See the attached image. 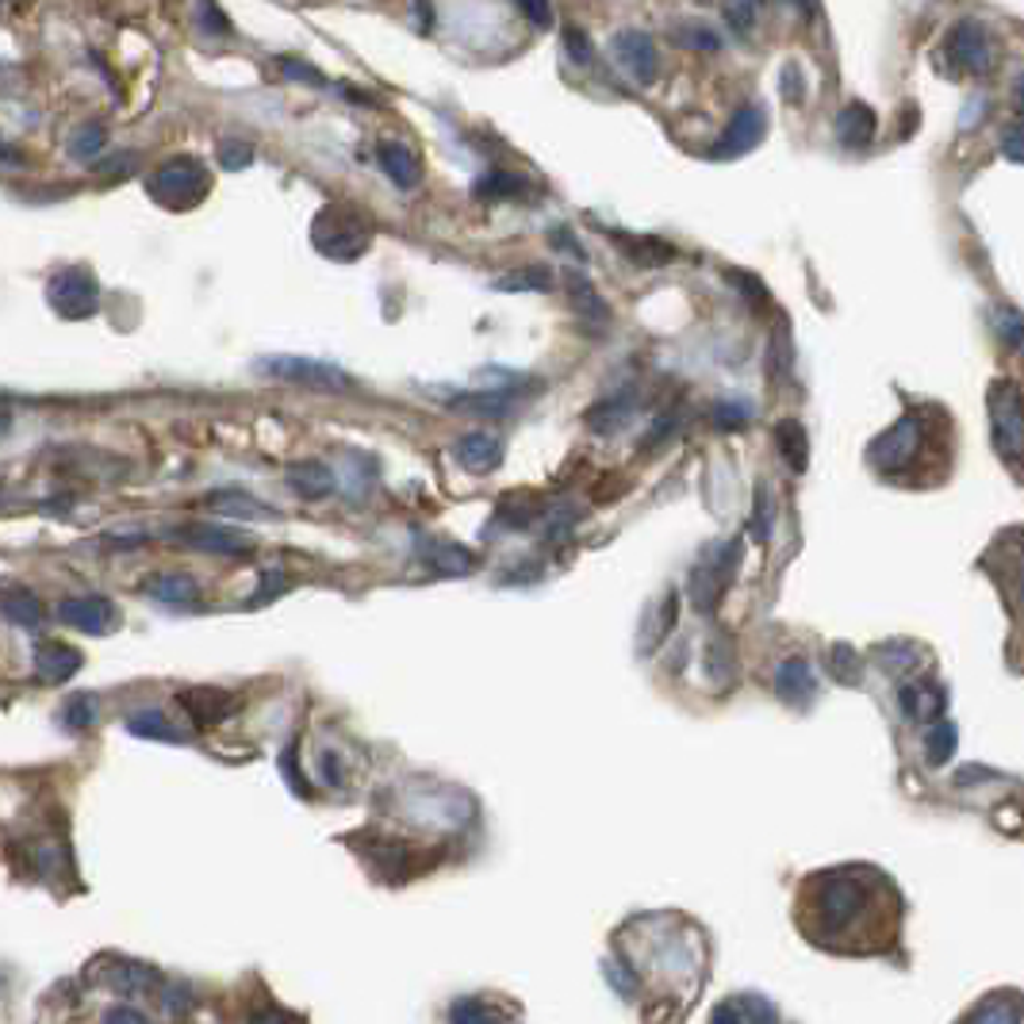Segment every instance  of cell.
<instances>
[{"instance_id":"obj_1","label":"cell","mask_w":1024,"mask_h":1024,"mask_svg":"<svg viewBox=\"0 0 1024 1024\" xmlns=\"http://www.w3.org/2000/svg\"><path fill=\"white\" fill-rule=\"evenodd\" d=\"M311 242L331 262H358L372 242V215L350 199L319 207L315 223H311Z\"/></svg>"},{"instance_id":"obj_2","label":"cell","mask_w":1024,"mask_h":1024,"mask_svg":"<svg viewBox=\"0 0 1024 1024\" xmlns=\"http://www.w3.org/2000/svg\"><path fill=\"white\" fill-rule=\"evenodd\" d=\"M146 193L154 204L169 207V212H193V207L212 193V173L193 154H181V158L162 162L158 169L146 181Z\"/></svg>"},{"instance_id":"obj_3","label":"cell","mask_w":1024,"mask_h":1024,"mask_svg":"<svg viewBox=\"0 0 1024 1024\" xmlns=\"http://www.w3.org/2000/svg\"><path fill=\"white\" fill-rule=\"evenodd\" d=\"M47 303L62 319H92L100 311V281L89 265H66L47 281Z\"/></svg>"},{"instance_id":"obj_4","label":"cell","mask_w":1024,"mask_h":1024,"mask_svg":"<svg viewBox=\"0 0 1024 1024\" xmlns=\"http://www.w3.org/2000/svg\"><path fill=\"white\" fill-rule=\"evenodd\" d=\"M991 433L1005 461L1024 465V396L1013 380L991 384Z\"/></svg>"},{"instance_id":"obj_5","label":"cell","mask_w":1024,"mask_h":1024,"mask_svg":"<svg viewBox=\"0 0 1024 1024\" xmlns=\"http://www.w3.org/2000/svg\"><path fill=\"white\" fill-rule=\"evenodd\" d=\"M257 369L265 377L289 380V384L311 388V392H345L353 384L338 364L331 361H315V358H296V353H276V358H262Z\"/></svg>"},{"instance_id":"obj_6","label":"cell","mask_w":1024,"mask_h":1024,"mask_svg":"<svg viewBox=\"0 0 1024 1024\" xmlns=\"http://www.w3.org/2000/svg\"><path fill=\"white\" fill-rule=\"evenodd\" d=\"M737 560H741V542H729L722 549H714L710 557H702L691 572V603L699 611H710V606L722 598L725 584L733 579Z\"/></svg>"},{"instance_id":"obj_7","label":"cell","mask_w":1024,"mask_h":1024,"mask_svg":"<svg viewBox=\"0 0 1024 1024\" xmlns=\"http://www.w3.org/2000/svg\"><path fill=\"white\" fill-rule=\"evenodd\" d=\"M944 58L959 69V74H991L994 66V42L986 35L983 23L975 20H959L956 28L944 39Z\"/></svg>"},{"instance_id":"obj_8","label":"cell","mask_w":1024,"mask_h":1024,"mask_svg":"<svg viewBox=\"0 0 1024 1024\" xmlns=\"http://www.w3.org/2000/svg\"><path fill=\"white\" fill-rule=\"evenodd\" d=\"M921 422H917V415H906V419H898L887 433H879V438L871 441V449H867V461L875 468H882V472H894V468H906L914 461L917 454H921Z\"/></svg>"},{"instance_id":"obj_9","label":"cell","mask_w":1024,"mask_h":1024,"mask_svg":"<svg viewBox=\"0 0 1024 1024\" xmlns=\"http://www.w3.org/2000/svg\"><path fill=\"white\" fill-rule=\"evenodd\" d=\"M763 135H768V111H763L760 104H744V108H737L733 119L725 124V135L714 143L710 158H722V162L744 158V154L757 150L763 143Z\"/></svg>"},{"instance_id":"obj_10","label":"cell","mask_w":1024,"mask_h":1024,"mask_svg":"<svg viewBox=\"0 0 1024 1024\" xmlns=\"http://www.w3.org/2000/svg\"><path fill=\"white\" fill-rule=\"evenodd\" d=\"M611 55H614V62H618L633 77V81H641V85L656 81V74H661L656 42L648 39L645 31H637V28L614 35V39H611Z\"/></svg>"},{"instance_id":"obj_11","label":"cell","mask_w":1024,"mask_h":1024,"mask_svg":"<svg viewBox=\"0 0 1024 1024\" xmlns=\"http://www.w3.org/2000/svg\"><path fill=\"white\" fill-rule=\"evenodd\" d=\"M177 542H185L188 549L196 553H215V557H242V553H250V537L238 534V529L231 526H215V523H196V526H185L177 529Z\"/></svg>"},{"instance_id":"obj_12","label":"cell","mask_w":1024,"mask_h":1024,"mask_svg":"<svg viewBox=\"0 0 1024 1024\" xmlns=\"http://www.w3.org/2000/svg\"><path fill=\"white\" fill-rule=\"evenodd\" d=\"M377 166L384 169V177L392 181L396 188H419L422 181V162L419 154L411 150L407 143H399V138H384V143L377 146Z\"/></svg>"},{"instance_id":"obj_13","label":"cell","mask_w":1024,"mask_h":1024,"mask_svg":"<svg viewBox=\"0 0 1024 1024\" xmlns=\"http://www.w3.org/2000/svg\"><path fill=\"white\" fill-rule=\"evenodd\" d=\"M875 131H879V116H875V108H867L864 100H852L840 108V116H837L840 146H848V150H867Z\"/></svg>"},{"instance_id":"obj_14","label":"cell","mask_w":1024,"mask_h":1024,"mask_svg":"<svg viewBox=\"0 0 1024 1024\" xmlns=\"http://www.w3.org/2000/svg\"><path fill=\"white\" fill-rule=\"evenodd\" d=\"M58 614L69 622V626L77 630H92V633H104L116 622V606H111V598L104 595H77V598H66L62 606H58Z\"/></svg>"},{"instance_id":"obj_15","label":"cell","mask_w":1024,"mask_h":1024,"mask_svg":"<svg viewBox=\"0 0 1024 1024\" xmlns=\"http://www.w3.org/2000/svg\"><path fill=\"white\" fill-rule=\"evenodd\" d=\"M454 454L468 472H491V468L503 461V441L496 438V433L476 430V433H465V438L457 441Z\"/></svg>"},{"instance_id":"obj_16","label":"cell","mask_w":1024,"mask_h":1024,"mask_svg":"<svg viewBox=\"0 0 1024 1024\" xmlns=\"http://www.w3.org/2000/svg\"><path fill=\"white\" fill-rule=\"evenodd\" d=\"M523 399V384H507V388H488V392H468L457 396L454 407H461L468 415H488V419H499V415H510L515 403Z\"/></svg>"},{"instance_id":"obj_17","label":"cell","mask_w":1024,"mask_h":1024,"mask_svg":"<svg viewBox=\"0 0 1024 1024\" xmlns=\"http://www.w3.org/2000/svg\"><path fill=\"white\" fill-rule=\"evenodd\" d=\"M284 480H289V488L303 499H323L334 491V472L323 461H296L284 472Z\"/></svg>"},{"instance_id":"obj_18","label":"cell","mask_w":1024,"mask_h":1024,"mask_svg":"<svg viewBox=\"0 0 1024 1024\" xmlns=\"http://www.w3.org/2000/svg\"><path fill=\"white\" fill-rule=\"evenodd\" d=\"M633 411H637V399L633 396H606L587 411V427L598 433H614L633 419Z\"/></svg>"},{"instance_id":"obj_19","label":"cell","mask_w":1024,"mask_h":1024,"mask_svg":"<svg viewBox=\"0 0 1024 1024\" xmlns=\"http://www.w3.org/2000/svg\"><path fill=\"white\" fill-rule=\"evenodd\" d=\"M529 193V177L523 173H510V169H491L484 177H476L472 196L476 199H518Z\"/></svg>"},{"instance_id":"obj_20","label":"cell","mask_w":1024,"mask_h":1024,"mask_svg":"<svg viewBox=\"0 0 1024 1024\" xmlns=\"http://www.w3.org/2000/svg\"><path fill=\"white\" fill-rule=\"evenodd\" d=\"M776 446L779 454H783V461L794 468V472H802L806 461H810V433L802 430V422L794 419H783L776 427Z\"/></svg>"},{"instance_id":"obj_21","label":"cell","mask_w":1024,"mask_h":1024,"mask_svg":"<svg viewBox=\"0 0 1024 1024\" xmlns=\"http://www.w3.org/2000/svg\"><path fill=\"white\" fill-rule=\"evenodd\" d=\"M710 419H714V427L722 430V433H737V430H744L752 419H757V407H752L744 396H729V399H718L714 415H710Z\"/></svg>"},{"instance_id":"obj_22","label":"cell","mask_w":1024,"mask_h":1024,"mask_svg":"<svg viewBox=\"0 0 1024 1024\" xmlns=\"http://www.w3.org/2000/svg\"><path fill=\"white\" fill-rule=\"evenodd\" d=\"M108 146V127L104 124H81L74 135H69V154L77 162H97Z\"/></svg>"},{"instance_id":"obj_23","label":"cell","mask_w":1024,"mask_h":1024,"mask_svg":"<svg viewBox=\"0 0 1024 1024\" xmlns=\"http://www.w3.org/2000/svg\"><path fill=\"white\" fill-rule=\"evenodd\" d=\"M212 507L220 510V515H238V518L269 515V507H262V503L254 496H246V491H220V496H212Z\"/></svg>"},{"instance_id":"obj_24","label":"cell","mask_w":1024,"mask_h":1024,"mask_svg":"<svg viewBox=\"0 0 1024 1024\" xmlns=\"http://www.w3.org/2000/svg\"><path fill=\"white\" fill-rule=\"evenodd\" d=\"M622 250H626L630 257H637V262H645V265H664L675 257V250L661 238H622Z\"/></svg>"},{"instance_id":"obj_25","label":"cell","mask_w":1024,"mask_h":1024,"mask_svg":"<svg viewBox=\"0 0 1024 1024\" xmlns=\"http://www.w3.org/2000/svg\"><path fill=\"white\" fill-rule=\"evenodd\" d=\"M675 42L687 50H706V55L722 50V35L706 28V23H683V28H675Z\"/></svg>"},{"instance_id":"obj_26","label":"cell","mask_w":1024,"mask_h":1024,"mask_svg":"<svg viewBox=\"0 0 1024 1024\" xmlns=\"http://www.w3.org/2000/svg\"><path fill=\"white\" fill-rule=\"evenodd\" d=\"M760 4H763V0H725V4H722V16H725V23H729V28H733L737 35H749L752 28H757Z\"/></svg>"},{"instance_id":"obj_27","label":"cell","mask_w":1024,"mask_h":1024,"mask_svg":"<svg viewBox=\"0 0 1024 1024\" xmlns=\"http://www.w3.org/2000/svg\"><path fill=\"white\" fill-rule=\"evenodd\" d=\"M994 331L1002 338L1010 350H1021L1024 353V315L1013 308H997L994 311Z\"/></svg>"},{"instance_id":"obj_28","label":"cell","mask_w":1024,"mask_h":1024,"mask_svg":"<svg viewBox=\"0 0 1024 1024\" xmlns=\"http://www.w3.org/2000/svg\"><path fill=\"white\" fill-rule=\"evenodd\" d=\"M4 614L16 622V626H39V598L28 592H8L4 595Z\"/></svg>"},{"instance_id":"obj_29","label":"cell","mask_w":1024,"mask_h":1024,"mask_svg":"<svg viewBox=\"0 0 1024 1024\" xmlns=\"http://www.w3.org/2000/svg\"><path fill=\"white\" fill-rule=\"evenodd\" d=\"M564 276H568L572 300L579 303V311H584V315H592V319H598V323H606V303L595 296V289H592V284H587L579 273H564Z\"/></svg>"},{"instance_id":"obj_30","label":"cell","mask_w":1024,"mask_h":1024,"mask_svg":"<svg viewBox=\"0 0 1024 1024\" xmlns=\"http://www.w3.org/2000/svg\"><path fill=\"white\" fill-rule=\"evenodd\" d=\"M196 23L207 35H220V39H231L234 35V23L227 20V12H223L215 0H196Z\"/></svg>"},{"instance_id":"obj_31","label":"cell","mask_w":1024,"mask_h":1024,"mask_svg":"<svg viewBox=\"0 0 1024 1024\" xmlns=\"http://www.w3.org/2000/svg\"><path fill=\"white\" fill-rule=\"evenodd\" d=\"M496 289H503V292H518V289H537V292H545V289H553V276H549V269H523V273H510V276H503V281H496Z\"/></svg>"},{"instance_id":"obj_32","label":"cell","mask_w":1024,"mask_h":1024,"mask_svg":"<svg viewBox=\"0 0 1024 1024\" xmlns=\"http://www.w3.org/2000/svg\"><path fill=\"white\" fill-rule=\"evenodd\" d=\"M150 592L158 598H166V603H185V598L196 595V584L188 576H158V579H150Z\"/></svg>"},{"instance_id":"obj_33","label":"cell","mask_w":1024,"mask_h":1024,"mask_svg":"<svg viewBox=\"0 0 1024 1024\" xmlns=\"http://www.w3.org/2000/svg\"><path fill=\"white\" fill-rule=\"evenodd\" d=\"M250 162H254V146L250 143H242V138H223L220 143V166L223 169L238 173V169H246Z\"/></svg>"},{"instance_id":"obj_34","label":"cell","mask_w":1024,"mask_h":1024,"mask_svg":"<svg viewBox=\"0 0 1024 1024\" xmlns=\"http://www.w3.org/2000/svg\"><path fill=\"white\" fill-rule=\"evenodd\" d=\"M564 55L572 58V66H592L595 62V47L579 28H564Z\"/></svg>"},{"instance_id":"obj_35","label":"cell","mask_w":1024,"mask_h":1024,"mask_svg":"<svg viewBox=\"0 0 1024 1024\" xmlns=\"http://www.w3.org/2000/svg\"><path fill=\"white\" fill-rule=\"evenodd\" d=\"M779 92H783L787 104L806 100V77H802V66L798 62H787L783 69H779Z\"/></svg>"},{"instance_id":"obj_36","label":"cell","mask_w":1024,"mask_h":1024,"mask_svg":"<svg viewBox=\"0 0 1024 1024\" xmlns=\"http://www.w3.org/2000/svg\"><path fill=\"white\" fill-rule=\"evenodd\" d=\"M281 74L289 77V81H300V85H315V89H323L326 77L319 74L315 66H303L300 58H281Z\"/></svg>"},{"instance_id":"obj_37","label":"cell","mask_w":1024,"mask_h":1024,"mask_svg":"<svg viewBox=\"0 0 1024 1024\" xmlns=\"http://www.w3.org/2000/svg\"><path fill=\"white\" fill-rule=\"evenodd\" d=\"M779 683H783L787 694H806V687H813V680H810V672H806L802 661H791V664L779 667Z\"/></svg>"},{"instance_id":"obj_38","label":"cell","mask_w":1024,"mask_h":1024,"mask_svg":"<svg viewBox=\"0 0 1024 1024\" xmlns=\"http://www.w3.org/2000/svg\"><path fill=\"white\" fill-rule=\"evenodd\" d=\"M515 8L534 23V28H542V31L553 28V0H515Z\"/></svg>"},{"instance_id":"obj_39","label":"cell","mask_w":1024,"mask_h":1024,"mask_svg":"<svg viewBox=\"0 0 1024 1024\" xmlns=\"http://www.w3.org/2000/svg\"><path fill=\"white\" fill-rule=\"evenodd\" d=\"M986 111H991V97L986 92H975L967 104H963V111H959V127L963 131H975L978 124L986 119Z\"/></svg>"},{"instance_id":"obj_40","label":"cell","mask_w":1024,"mask_h":1024,"mask_svg":"<svg viewBox=\"0 0 1024 1024\" xmlns=\"http://www.w3.org/2000/svg\"><path fill=\"white\" fill-rule=\"evenodd\" d=\"M729 281H733V284H737V289H741V296H744V300L768 303V289H763V284H760V281H757V276H752V273H729Z\"/></svg>"},{"instance_id":"obj_41","label":"cell","mask_w":1024,"mask_h":1024,"mask_svg":"<svg viewBox=\"0 0 1024 1024\" xmlns=\"http://www.w3.org/2000/svg\"><path fill=\"white\" fill-rule=\"evenodd\" d=\"M768 529H771V499H768V488H760L757 491V515H752V534L763 542Z\"/></svg>"},{"instance_id":"obj_42","label":"cell","mask_w":1024,"mask_h":1024,"mask_svg":"<svg viewBox=\"0 0 1024 1024\" xmlns=\"http://www.w3.org/2000/svg\"><path fill=\"white\" fill-rule=\"evenodd\" d=\"M1002 154L1010 162H1024V119H1021V124H1013L1010 131L1002 135Z\"/></svg>"},{"instance_id":"obj_43","label":"cell","mask_w":1024,"mask_h":1024,"mask_svg":"<svg viewBox=\"0 0 1024 1024\" xmlns=\"http://www.w3.org/2000/svg\"><path fill=\"white\" fill-rule=\"evenodd\" d=\"M104 1024H146V1017L135 1010H111L108 1017H104Z\"/></svg>"},{"instance_id":"obj_44","label":"cell","mask_w":1024,"mask_h":1024,"mask_svg":"<svg viewBox=\"0 0 1024 1024\" xmlns=\"http://www.w3.org/2000/svg\"><path fill=\"white\" fill-rule=\"evenodd\" d=\"M1013 104H1017V111H1024V77L1013 81Z\"/></svg>"},{"instance_id":"obj_45","label":"cell","mask_w":1024,"mask_h":1024,"mask_svg":"<svg viewBox=\"0 0 1024 1024\" xmlns=\"http://www.w3.org/2000/svg\"><path fill=\"white\" fill-rule=\"evenodd\" d=\"M0 162H8V166H23V158L16 150H8V146H0Z\"/></svg>"},{"instance_id":"obj_46","label":"cell","mask_w":1024,"mask_h":1024,"mask_svg":"<svg viewBox=\"0 0 1024 1024\" xmlns=\"http://www.w3.org/2000/svg\"><path fill=\"white\" fill-rule=\"evenodd\" d=\"M783 4H787V8H798V12H802V16H810V12H813V0H783Z\"/></svg>"},{"instance_id":"obj_47","label":"cell","mask_w":1024,"mask_h":1024,"mask_svg":"<svg viewBox=\"0 0 1024 1024\" xmlns=\"http://www.w3.org/2000/svg\"><path fill=\"white\" fill-rule=\"evenodd\" d=\"M8 427H12V415L0 411V433H8Z\"/></svg>"},{"instance_id":"obj_48","label":"cell","mask_w":1024,"mask_h":1024,"mask_svg":"<svg viewBox=\"0 0 1024 1024\" xmlns=\"http://www.w3.org/2000/svg\"><path fill=\"white\" fill-rule=\"evenodd\" d=\"M0 4H4V0H0Z\"/></svg>"}]
</instances>
